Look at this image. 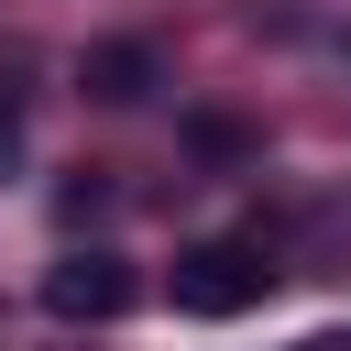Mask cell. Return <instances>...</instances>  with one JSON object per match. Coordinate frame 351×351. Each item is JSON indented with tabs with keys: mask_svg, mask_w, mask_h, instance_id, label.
I'll return each mask as SVG.
<instances>
[{
	"mask_svg": "<svg viewBox=\"0 0 351 351\" xmlns=\"http://www.w3.org/2000/svg\"><path fill=\"white\" fill-rule=\"evenodd\" d=\"M263 296H274L263 241H197V252H176V307H186V318H241V307H263Z\"/></svg>",
	"mask_w": 351,
	"mask_h": 351,
	"instance_id": "obj_1",
	"label": "cell"
},
{
	"mask_svg": "<svg viewBox=\"0 0 351 351\" xmlns=\"http://www.w3.org/2000/svg\"><path fill=\"white\" fill-rule=\"evenodd\" d=\"M44 307H55L66 329H77V318L99 329V318H121V307H132V263H121V252H66V263L44 274Z\"/></svg>",
	"mask_w": 351,
	"mask_h": 351,
	"instance_id": "obj_2",
	"label": "cell"
},
{
	"mask_svg": "<svg viewBox=\"0 0 351 351\" xmlns=\"http://www.w3.org/2000/svg\"><path fill=\"white\" fill-rule=\"evenodd\" d=\"M88 99H110V110L154 99V44H88Z\"/></svg>",
	"mask_w": 351,
	"mask_h": 351,
	"instance_id": "obj_3",
	"label": "cell"
},
{
	"mask_svg": "<svg viewBox=\"0 0 351 351\" xmlns=\"http://www.w3.org/2000/svg\"><path fill=\"white\" fill-rule=\"evenodd\" d=\"M307 351H351V329H340V340H307Z\"/></svg>",
	"mask_w": 351,
	"mask_h": 351,
	"instance_id": "obj_4",
	"label": "cell"
}]
</instances>
